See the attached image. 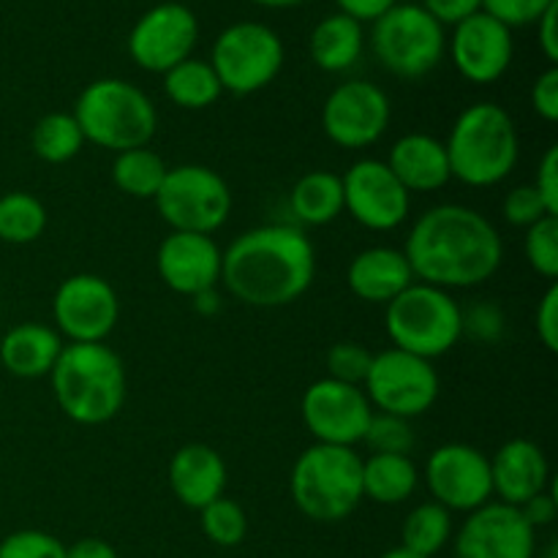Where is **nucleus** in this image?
<instances>
[{
	"label": "nucleus",
	"mask_w": 558,
	"mask_h": 558,
	"mask_svg": "<svg viewBox=\"0 0 558 558\" xmlns=\"http://www.w3.org/2000/svg\"><path fill=\"white\" fill-rule=\"evenodd\" d=\"M403 256L414 281L450 292L490 281L505 262V243L483 213L447 202L417 216Z\"/></svg>",
	"instance_id": "f257e3e1"
},
{
	"label": "nucleus",
	"mask_w": 558,
	"mask_h": 558,
	"mask_svg": "<svg viewBox=\"0 0 558 558\" xmlns=\"http://www.w3.org/2000/svg\"><path fill=\"white\" fill-rule=\"evenodd\" d=\"M316 278V248L292 223H265L232 240L221 259V283L251 308H283Z\"/></svg>",
	"instance_id": "f03ea898"
},
{
	"label": "nucleus",
	"mask_w": 558,
	"mask_h": 558,
	"mask_svg": "<svg viewBox=\"0 0 558 558\" xmlns=\"http://www.w3.org/2000/svg\"><path fill=\"white\" fill-rule=\"evenodd\" d=\"M60 412L80 425H104L125 403V365L107 343H65L49 371Z\"/></svg>",
	"instance_id": "7ed1b4c3"
},
{
	"label": "nucleus",
	"mask_w": 558,
	"mask_h": 558,
	"mask_svg": "<svg viewBox=\"0 0 558 558\" xmlns=\"http://www.w3.org/2000/svg\"><path fill=\"white\" fill-rule=\"evenodd\" d=\"M450 174L469 189H490L510 178L521 158L512 114L494 101L463 109L445 142Z\"/></svg>",
	"instance_id": "20e7f679"
},
{
	"label": "nucleus",
	"mask_w": 558,
	"mask_h": 558,
	"mask_svg": "<svg viewBox=\"0 0 558 558\" xmlns=\"http://www.w3.org/2000/svg\"><path fill=\"white\" fill-rule=\"evenodd\" d=\"M71 114L80 123L85 142L112 153L147 147L158 129V112L150 96L134 82L118 76L90 82L80 93Z\"/></svg>",
	"instance_id": "39448f33"
},
{
	"label": "nucleus",
	"mask_w": 558,
	"mask_h": 558,
	"mask_svg": "<svg viewBox=\"0 0 558 558\" xmlns=\"http://www.w3.org/2000/svg\"><path fill=\"white\" fill-rule=\"evenodd\" d=\"M289 494L308 521H347L363 501V458L354 447L314 441L294 461Z\"/></svg>",
	"instance_id": "423d86ee"
},
{
	"label": "nucleus",
	"mask_w": 558,
	"mask_h": 558,
	"mask_svg": "<svg viewBox=\"0 0 558 558\" xmlns=\"http://www.w3.org/2000/svg\"><path fill=\"white\" fill-rule=\"evenodd\" d=\"M392 349L434 363L463 338V308L447 289L414 281L385 305Z\"/></svg>",
	"instance_id": "0eeeda50"
},
{
	"label": "nucleus",
	"mask_w": 558,
	"mask_h": 558,
	"mask_svg": "<svg viewBox=\"0 0 558 558\" xmlns=\"http://www.w3.org/2000/svg\"><path fill=\"white\" fill-rule=\"evenodd\" d=\"M376 60L401 80H420L445 60L447 33L420 3H396L374 22Z\"/></svg>",
	"instance_id": "6e6552de"
},
{
	"label": "nucleus",
	"mask_w": 558,
	"mask_h": 558,
	"mask_svg": "<svg viewBox=\"0 0 558 558\" xmlns=\"http://www.w3.org/2000/svg\"><path fill=\"white\" fill-rule=\"evenodd\" d=\"M153 202L172 232L210 234V238L229 221L234 207L227 180L205 163L169 167Z\"/></svg>",
	"instance_id": "1a4fd4ad"
},
{
	"label": "nucleus",
	"mask_w": 558,
	"mask_h": 558,
	"mask_svg": "<svg viewBox=\"0 0 558 558\" xmlns=\"http://www.w3.org/2000/svg\"><path fill=\"white\" fill-rule=\"evenodd\" d=\"M283 41L270 25L262 22H234L218 33L207 63L218 82L232 96H251L265 90L283 69Z\"/></svg>",
	"instance_id": "9d476101"
},
{
	"label": "nucleus",
	"mask_w": 558,
	"mask_h": 558,
	"mask_svg": "<svg viewBox=\"0 0 558 558\" xmlns=\"http://www.w3.org/2000/svg\"><path fill=\"white\" fill-rule=\"evenodd\" d=\"M371 407L392 417H423L436 403L441 390L434 363L401 349H385L371 360L363 381Z\"/></svg>",
	"instance_id": "9b49d317"
},
{
	"label": "nucleus",
	"mask_w": 558,
	"mask_h": 558,
	"mask_svg": "<svg viewBox=\"0 0 558 558\" xmlns=\"http://www.w3.org/2000/svg\"><path fill=\"white\" fill-rule=\"evenodd\" d=\"M392 107L387 93L368 80L341 82L322 107V129L332 145L363 150L390 129Z\"/></svg>",
	"instance_id": "f8f14e48"
},
{
	"label": "nucleus",
	"mask_w": 558,
	"mask_h": 558,
	"mask_svg": "<svg viewBox=\"0 0 558 558\" xmlns=\"http://www.w3.org/2000/svg\"><path fill=\"white\" fill-rule=\"evenodd\" d=\"M300 412L316 445L336 447L360 445L374 417V407L363 387L343 385L330 376L308 385L300 401Z\"/></svg>",
	"instance_id": "ddd939ff"
},
{
	"label": "nucleus",
	"mask_w": 558,
	"mask_h": 558,
	"mask_svg": "<svg viewBox=\"0 0 558 558\" xmlns=\"http://www.w3.org/2000/svg\"><path fill=\"white\" fill-rule=\"evenodd\" d=\"M199 41V20L183 3L153 5L134 22L129 33V54L140 69L150 74H167L178 63L191 58Z\"/></svg>",
	"instance_id": "4468645a"
},
{
	"label": "nucleus",
	"mask_w": 558,
	"mask_h": 558,
	"mask_svg": "<svg viewBox=\"0 0 558 558\" xmlns=\"http://www.w3.org/2000/svg\"><path fill=\"white\" fill-rule=\"evenodd\" d=\"M54 330L71 343H104L120 319V300L112 283L96 272L65 278L52 300Z\"/></svg>",
	"instance_id": "2eb2a0df"
},
{
	"label": "nucleus",
	"mask_w": 558,
	"mask_h": 558,
	"mask_svg": "<svg viewBox=\"0 0 558 558\" xmlns=\"http://www.w3.org/2000/svg\"><path fill=\"white\" fill-rule=\"evenodd\" d=\"M343 183V210L371 232H392L403 227L412 210V194L398 183L379 158L354 161L341 174Z\"/></svg>",
	"instance_id": "dca6fc26"
},
{
	"label": "nucleus",
	"mask_w": 558,
	"mask_h": 558,
	"mask_svg": "<svg viewBox=\"0 0 558 558\" xmlns=\"http://www.w3.org/2000/svg\"><path fill=\"white\" fill-rule=\"evenodd\" d=\"M425 483L436 505L450 512H472L494 499L490 458L463 441L436 447L425 461Z\"/></svg>",
	"instance_id": "f3484780"
},
{
	"label": "nucleus",
	"mask_w": 558,
	"mask_h": 558,
	"mask_svg": "<svg viewBox=\"0 0 558 558\" xmlns=\"http://www.w3.org/2000/svg\"><path fill=\"white\" fill-rule=\"evenodd\" d=\"M456 558H534L537 532L518 507L488 501L469 512L452 539Z\"/></svg>",
	"instance_id": "a211bd4d"
},
{
	"label": "nucleus",
	"mask_w": 558,
	"mask_h": 558,
	"mask_svg": "<svg viewBox=\"0 0 558 558\" xmlns=\"http://www.w3.org/2000/svg\"><path fill=\"white\" fill-rule=\"evenodd\" d=\"M450 58L466 82L494 85L507 74L515 58L512 31L485 11H477L452 27Z\"/></svg>",
	"instance_id": "6ab92c4d"
},
{
	"label": "nucleus",
	"mask_w": 558,
	"mask_h": 558,
	"mask_svg": "<svg viewBox=\"0 0 558 558\" xmlns=\"http://www.w3.org/2000/svg\"><path fill=\"white\" fill-rule=\"evenodd\" d=\"M223 251L210 234L169 232L156 251L158 278L174 294H194L216 289L221 281Z\"/></svg>",
	"instance_id": "aec40b11"
},
{
	"label": "nucleus",
	"mask_w": 558,
	"mask_h": 558,
	"mask_svg": "<svg viewBox=\"0 0 558 558\" xmlns=\"http://www.w3.org/2000/svg\"><path fill=\"white\" fill-rule=\"evenodd\" d=\"M490 485L496 501L523 507L550 485V463L543 447L529 439H510L490 458Z\"/></svg>",
	"instance_id": "412c9836"
},
{
	"label": "nucleus",
	"mask_w": 558,
	"mask_h": 558,
	"mask_svg": "<svg viewBox=\"0 0 558 558\" xmlns=\"http://www.w3.org/2000/svg\"><path fill=\"white\" fill-rule=\"evenodd\" d=\"M169 488L174 499L189 510H205L210 501L221 499L227 490V463L210 445H183L172 456L167 469Z\"/></svg>",
	"instance_id": "4be33fe9"
},
{
	"label": "nucleus",
	"mask_w": 558,
	"mask_h": 558,
	"mask_svg": "<svg viewBox=\"0 0 558 558\" xmlns=\"http://www.w3.org/2000/svg\"><path fill=\"white\" fill-rule=\"evenodd\" d=\"M385 163L409 194H430V191L445 189L452 180L445 142L423 131L403 134L390 147Z\"/></svg>",
	"instance_id": "5701e85b"
},
{
	"label": "nucleus",
	"mask_w": 558,
	"mask_h": 558,
	"mask_svg": "<svg viewBox=\"0 0 558 558\" xmlns=\"http://www.w3.org/2000/svg\"><path fill=\"white\" fill-rule=\"evenodd\" d=\"M347 283L354 298L363 303L387 305L407 287H412L414 276L403 251L390 245H374L352 256L347 267Z\"/></svg>",
	"instance_id": "b1692460"
},
{
	"label": "nucleus",
	"mask_w": 558,
	"mask_h": 558,
	"mask_svg": "<svg viewBox=\"0 0 558 558\" xmlns=\"http://www.w3.org/2000/svg\"><path fill=\"white\" fill-rule=\"evenodd\" d=\"M63 347V338L54 327L22 322L0 341V363L16 379H41L58 363Z\"/></svg>",
	"instance_id": "393cba45"
},
{
	"label": "nucleus",
	"mask_w": 558,
	"mask_h": 558,
	"mask_svg": "<svg viewBox=\"0 0 558 558\" xmlns=\"http://www.w3.org/2000/svg\"><path fill=\"white\" fill-rule=\"evenodd\" d=\"M365 33L357 20L347 14H330L311 31L308 52L311 60L327 74H343L354 69L363 58Z\"/></svg>",
	"instance_id": "a878e982"
},
{
	"label": "nucleus",
	"mask_w": 558,
	"mask_h": 558,
	"mask_svg": "<svg viewBox=\"0 0 558 558\" xmlns=\"http://www.w3.org/2000/svg\"><path fill=\"white\" fill-rule=\"evenodd\" d=\"M417 483L420 472L409 456L371 452L363 461V499L376 501V505H403L412 499Z\"/></svg>",
	"instance_id": "bb28decb"
},
{
	"label": "nucleus",
	"mask_w": 558,
	"mask_h": 558,
	"mask_svg": "<svg viewBox=\"0 0 558 558\" xmlns=\"http://www.w3.org/2000/svg\"><path fill=\"white\" fill-rule=\"evenodd\" d=\"M289 205H292V213L298 216L300 223L327 227L343 213L341 174L330 172V169L305 172L294 183L292 194H289Z\"/></svg>",
	"instance_id": "cd10ccee"
},
{
	"label": "nucleus",
	"mask_w": 558,
	"mask_h": 558,
	"mask_svg": "<svg viewBox=\"0 0 558 558\" xmlns=\"http://www.w3.org/2000/svg\"><path fill=\"white\" fill-rule=\"evenodd\" d=\"M163 93L180 109H207L221 98L223 87L207 60L189 58L163 74Z\"/></svg>",
	"instance_id": "c85d7f7f"
},
{
	"label": "nucleus",
	"mask_w": 558,
	"mask_h": 558,
	"mask_svg": "<svg viewBox=\"0 0 558 558\" xmlns=\"http://www.w3.org/2000/svg\"><path fill=\"white\" fill-rule=\"evenodd\" d=\"M167 161L150 147H134V150L114 153L112 183L123 194L134 199H156L163 178H167Z\"/></svg>",
	"instance_id": "c756f323"
},
{
	"label": "nucleus",
	"mask_w": 558,
	"mask_h": 558,
	"mask_svg": "<svg viewBox=\"0 0 558 558\" xmlns=\"http://www.w3.org/2000/svg\"><path fill=\"white\" fill-rule=\"evenodd\" d=\"M452 539V512L445 510L436 501H425L417 505L407 515L401 529V548L409 554L434 558L436 554L447 548Z\"/></svg>",
	"instance_id": "7c9ffc66"
},
{
	"label": "nucleus",
	"mask_w": 558,
	"mask_h": 558,
	"mask_svg": "<svg viewBox=\"0 0 558 558\" xmlns=\"http://www.w3.org/2000/svg\"><path fill=\"white\" fill-rule=\"evenodd\" d=\"M47 229V207L27 191L0 196V240L9 245L36 243Z\"/></svg>",
	"instance_id": "2f4dec72"
},
{
	"label": "nucleus",
	"mask_w": 558,
	"mask_h": 558,
	"mask_svg": "<svg viewBox=\"0 0 558 558\" xmlns=\"http://www.w3.org/2000/svg\"><path fill=\"white\" fill-rule=\"evenodd\" d=\"M33 153L47 163H69L85 147L80 123L71 112H49L36 123L31 134Z\"/></svg>",
	"instance_id": "473e14b6"
},
{
	"label": "nucleus",
	"mask_w": 558,
	"mask_h": 558,
	"mask_svg": "<svg viewBox=\"0 0 558 558\" xmlns=\"http://www.w3.org/2000/svg\"><path fill=\"white\" fill-rule=\"evenodd\" d=\"M199 523L205 537L216 543L218 548H234L248 534V515H245L238 501L227 499V496L210 501L205 510H199Z\"/></svg>",
	"instance_id": "72a5a7b5"
},
{
	"label": "nucleus",
	"mask_w": 558,
	"mask_h": 558,
	"mask_svg": "<svg viewBox=\"0 0 558 558\" xmlns=\"http://www.w3.org/2000/svg\"><path fill=\"white\" fill-rule=\"evenodd\" d=\"M523 254L537 276L548 278V281L558 278V216H545L543 221L526 229Z\"/></svg>",
	"instance_id": "f704fd0d"
},
{
	"label": "nucleus",
	"mask_w": 558,
	"mask_h": 558,
	"mask_svg": "<svg viewBox=\"0 0 558 558\" xmlns=\"http://www.w3.org/2000/svg\"><path fill=\"white\" fill-rule=\"evenodd\" d=\"M365 445L371 452H387V456H409L414 450L412 420L392 417V414H376L371 417L365 430Z\"/></svg>",
	"instance_id": "c9c22d12"
},
{
	"label": "nucleus",
	"mask_w": 558,
	"mask_h": 558,
	"mask_svg": "<svg viewBox=\"0 0 558 558\" xmlns=\"http://www.w3.org/2000/svg\"><path fill=\"white\" fill-rule=\"evenodd\" d=\"M371 360H374V354L363 343L341 341L336 347H330V352H327V376L336 381H343V385L363 387L371 368Z\"/></svg>",
	"instance_id": "e433bc0d"
},
{
	"label": "nucleus",
	"mask_w": 558,
	"mask_h": 558,
	"mask_svg": "<svg viewBox=\"0 0 558 558\" xmlns=\"http://www.w3.org/2000/svg\"><path fill=\"white\" fill-rule=\"evenodd\" d=\"M0 558H65V545L49 532L22 529L3 537Z\"/></svg>",
	"instance_id": "4c0bfd02"
},
{
	"label": "nucleus",
	"mask_w": 558,
	"mask_h": 558,
	"mask_svg": "<svg viewBox=\"0 0 558 558\" xmlns=\"http://www.w3.org/2000/svg\"><path fill=\"white\" fill-rule=\"evenodd\" d=\"M501 216L512 227H534L537 221H543L545 216H550L548 207L543 205L539 194L534 191V185H515L510 194L501 202Z\"/></svg>",
	"instance_id": "58836bf2"
},
{
	"label": "nucleus",
	"mask_w": 558,
	"mask_h": 558,
	"mask_svg": "<svg viewBox=\"0 0 558 558\" xmlns=\"http://www.w3.org/2000/svg\"><path fill=\"white\" fill-rule=\"evenodd\" d=\"M554 3L558 0H483V11L512 31L534 25Z\"/></svg>",
	"instance_id": "ea45409f"
},
{
	"label": "nucleus",
	"mask_w": 558,
	"mask_h": 558,
	"mask_svg": "<svg viewBox=\"0 0 558 558\" xmlns=\"http://www.w3.org/2000/svg\"><path fill=\"white\" fill-rule=\"evenodd\" d=\"M505 311L496 303H477L463 311V336L480 343H496L505 336Z\"/></svg>",
	"instance_id": "a19ab883"
},
{
	"label": "nucleus",
	"mask_w": 558,
	"mask_h": 558,
	"mask_svg": "<svg viewBox=\"0 0 558 558\" xmlns=\"http://www.w3.org/2000/svg\"><path fill=\"white\" fill-rule=\"evenodd\" d=\"M534 330H537L539 343H543L548 352L558 349V287L550 283L545 289L543 300L537 305V314H534Z\"/></svg>",
	"instance_id": "79ce46f5"
},
{
	"label": "nucleus",
	"mask_w": 558,
	"mask_h": 558,
	"mask_svg": "<svg viewBox=\"0 0 558 558\" xmlns=\"http://www.w3.org/2000/svg\"><path fill=\"white\" fill-rule=\"evenodd\" d=\"M532 107L534 112H537V118H543L545 123H556L558 120V69L556 65H548V69L534 80Z\"/></svg>",
	"instance_id": "37998d69"
},
{
	"label": "nucleus",
	"mask_w": 558,
	"mask_h": 558,
	"mask_svg": "<svg viewBox=\"0 0 558 558\" xmlns=\"http://www.w3.org/2000/svg\"><path fill=\"white\" fill-rule=\"evenodd\" d=\"M534 191L539 194L543 205L548 207L550 216H558V147H548L537 163V178H534Z\"/></svg>",
	"instance_id": "c03bdc74"
},
{
	"label": "nucleus",
	"mask_w": 558,
	"mask_h": 558,
	"mask_svg": "<svg viewBox=\"0 0 558 558\" xmlns=\"http://www.w3.org/2000/svg\"><path fill=\"white\" fill-rule=\"evenodd\" d=\"M420 5H423L441 27H456L461 25L463 20L477 14V11H483V0H423Z\"/></svg>",
	"instance_id": "a18cd8bd"
},
{
	"label": "nucleus",
	"mask_w": 558,
	"mask_h": 558,
	"mask_svg": "<svg viewBox=\"0 0 558 558\" xmlns=\"http://www.w3.org/2000/svg\"><path fill=\"white\" fill-rule=\"evenodd\" d=\"M518 510L523 512V518H526L529 526H532L534 532H537V529H543V526H550V523H554L556 515H558V499H556L554 488L548 485L543 494H537L534 499H529L526 505L518 507Z\"/></svg>",
	"instance_id": "49530a36"
},
{
	"label": "nucleus",
	"mask_w": 558,
	"mask_h": 558,
	"mask_svg": "<svg viewBox=\"0 0 558 558\" xmlns=\"http://www.w3.org/2000/svg\"><path fill=\"white\" fill-rule=\"evenodd\" d=\"M336 3L341 14L352 16L363 25V22H376L381 14H387L398 0H336Z\"/></svg>",
	"instance_id": "de8ad7c7"
},
{
	"label": "nucleus",
	"mask_w": 558,
	"mask_h": 558,
	"mask_svg": "<svg viewBox=\"0 0 558 558\" xmlns=\"http://www.w3.org/2000/svg\"><path fill=\"white\" fill-rule=\"evenodd\" d=\"M556 20H558V3L550 5L543 16H539L534 25H537V41L539 49H543L545 60L550 65L558 63V31H556Z\"/></svg>",
	"instance_id": "09e8293b"
},
{
	"label": "nucleus",
	"mask_w": 558,
	"mask_h": 558,
	"mask_svg": "<svg viewBox=\"0 0 558 558\" xmlns=\"http://www.w3.org/2000/svg\"><path fill=\"white\" fill-rule=\"evenodd\" d=\"M65 558H120V556L107 539L85 537L80 539V543L71 545V548H65Z\"/></svg>",
	"instance_id": "8fccbe9b"
},
{
	"label": "nucleus",
	"mask_w": 558,
	"mask_h": 558,
	"mask_svg": "<svg viewBox=\"0 0 558 558\" xmlns=\"http://www.w3.org/2000/svg\"><path fill=\"white\" fill-rule=\"evenodd\" d=\"M191 300H194V308L205 316H213L221 311V294H218V289H205V292L194 294Z\"/></svg>",
	"instance_id": "3c124183"
},
{
	"label": "nucleus",
	"mask_w": 558,
	"mask_h": 558,
	"mask_svg": "<svg viewBox=\"0 0 558 558\" xmlns=\"http://www.w3.org/2000/svg\"><path fill=\"white\" fill-rule=\"evenodd\" d=\"M254 3L265 5V9H292V5L305 3V0H254Z\"/></svg>",
	"instance_id": "603ef678"
},
{
	"label": "nucleus",
	"mask_w": 558,
	"mask_h": 558,
	"mask_svg": "<svg viewBox=\"0 0 558 558\" xmlns=\"http://www.w3.org/2000/svg\"><path fill=\"white\" fill-rule=\"evenodd\" d=\"M379 558H423V556L409 554L407 548H392V550H387V554H385V556H379Z\"/></svg>",
	"instance_id": "864d4df0"
}]
</instances>
